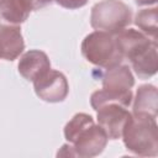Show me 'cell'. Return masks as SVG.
<instances>
[{
  "label": "cell",
  "mask_w": 158,
  "mask_h": 158,
  "mask_svg": "<svg viewBox=\"0 0 158 158\" xmlns=\"http://www.w3.org/2000/svg\"><path fill=\"white\" fill-rule=\"evenodd\" d=\"M65 138L73 143V149L77 157H95L100 154L106 143L107 135L95 125L91 116L86 114H77L64 128Z\"/></svg>",
  "instance_id": "cell-1"
},
{
  "label": "cell",
  "mask_w": 158,
  "mask_h": 158,
  "mask_svg": "<svg viewBox=\"0 0 158 158\" xmlns=\"http://www.w3.org/2000/svg\"><path fill=\"white\" fill-rule=\"evenodd\" d=\"M127 149L138 156L158 154V128L156 118L143 115H133L122 132Z\"/></svg>",
  "instance_id": "cell-2"
},
{
  "label": "cell",
  "mask_w": 158,
  "mask_h": 158,
  "mask_svg": "<svg viewBox=\"0 0 158 158\" xmlns=\"http://www.w3.org/2000/svg\"><path fill=\"white\" fill-rule=\"evenodd\" d=\"M81 52L90 63L107 69L118 65L123 59L115 37L105 31L88 35L81 43Z\"/></svg>",
  "instance_id": "cell-3"
},
{
  "label": "cell",
  "mask_w": 158,
  "mask_h": 158,
  "mask_svg": "<svg viewBox=\"0 0 158 158\" xmlns=\"http://www.w3.org/2000/svg\"><path fill=\"white\" fill-rule=\"evenodd\" d=\"M132 20L131 9L120 0H104L91 10L90 22L98 31L117 33L130 25Z\"/></svg>",
  "instance_id": "cell-4"
},
{
  "label": "cell",
  "mask_w": 158,
  "mask_h": 158,
  "mask_svg": "<svg viewBox=\"0 0 158 158\" xmlns=\"http://www.w3.org/2000/svg\"><path fill=\"white\" fill-rule=\"evenodd\" d=\"M98 111L99 126L105 131L109 138L116 139L122 137V132L131 118V114L118 104H106Z\"/></svg>",
  "instance_id": "cell-5"
},
{
  "label": "cell",
  "mask_w": 158,
  "mask_h": 158,
  "mask_svg": "<svg viewBox=\"0 0 158 158\" xmlns=\"http://www.w3.org/2000/svg\"><path fill=\"white\" fill-rule=\"evenodd\" d=\"M33 85L37 96L49 102H58L64 100L69 89L65 77L62 73L51 69L44 75L35 80Z\"/></svg>",
  "instance_id": "cell-6"
},
{
  "label": "cell",
  "mask_w": 158,
  "mask_h": 158,
  "mask_svg": "<svg viewBox=\"0 0 158 158\" xmlns=\"http://www.w3.org/2000/svg\"><path fill=\"white\" fill-rule=\"evenodd\" d=\"M25 43L20 27L0 16V58L14 60L23 51Z\"/></svg>",
  "instance_id": "cell-7"
},
{
  "label": "cell",
  "mask_w": 158,
  "mask_h": 158,
  "mask_svg": "<svg viewBox=\"0 0 158 158\" xmlns=\"http://www.w3.org/2000/svg\"><path fill=\"white\" fill-rule=\"evenodd\" d=\"M115 40L122 57H127L130 60L156 43V41L149 40L147 36L133 28H123L118 31L115 36Z\"/></svg>",
  "instance_id": "cell-8"
},
{
  "label": "cell",
  "mask_w": 158,
  "mask_h": 158,
  "mask_svg": "<svg viewBox=\"0 0 158 158\" xmlns=\"http://www.w3.org/2000/svg\"><path fill=\"white\" fill-rule=\"evenodd\" d=\"M51 69V63L44 52L41 51H28L26 52L19 62L20 74L31 81L37 80L44 75Z\"/></svg>",
  "instance_id": "cell-9"
},
{
  "label": "cell",
  "mask_w": 158,
  "mask_h": 158,
  "mask_svg": "<svg viewBox=\"0 0 158 158\" xmlns=\"http://www.w3.org/2000/svg\"><path fill=\"white\" fill-rule=\"evenodd\" d=\"M135 80L132 77V73L128 67L126 65H115L112 68H109L102 78V85L105 90L123 94L131 91V88L133 86Z\"/></svg>",
  "instance_id": "cell-10"
},
{
  "label": "cell",
  "mask_w": 158,
  "mask_h": 158,
  "mask_svg": "<svg viewBox=\"0 0 158 158\" xmlns=\"http://www.w3.org/2000/svg\"><path fill=\"white\" fill-rule=\"evenodd\" d=\"M158 109V93L153 85H142L137 90V95L133 104V115L157 116Z\"/></svg>",
  "instance_id": "cell-11"
},
{
  "label": "cell",
  "mask_w": 158,
  "mask_h": 158,
  "mask_svg": "<svg viewBox=\"0 0 158 158\" xmlns=\"http://www.w3.org/2000/svg\"><path fill=\"white\" fill-rule=\"evenodd\" d=\"M132 67L136 72V74L143 79L152 77L156 74L158 64H157V43H153L149 46L146 51H143L141 54L135 57L132 60Z\"/></svg>",
  "instance_id": "cell-12"
},
{
  "label": "cell",
  "mask_w": 158,
  "mask_h": 158,
  "mask_svg": "<svg viewBox=\"0 0 158 158\" xmlns=\"http://www.w3.org/2000/svg\"><path fill=\"white\" fill-rule=\"evenodd\" d=\"M25 0H0V16L14 25L23 22L30 14Z\"/></svg>",
  "instance_id": "cell-13"
},
{
  "label": "cell",
  "mask_w": 158,
  "mask_h": 158,
  "mask_svg": "<svg viewBox=\"0 0 158 158\" xmlns=\"http://www.w3.org/2000/svg\"><path fill=\"white\" fill-rule=\"evenodd\" d=\"M131 101H132V91L117 94V93H112V91H109L105 89L95 91L91 95V100H90L94 110H98L106 104H118V105L126 107L131 104Z\"/></svg>",
  "instance_id": "cell-14"
},
{
  "label": "cell",
  "mask_w": 158,
  "mask_h": 158,
  "mask_svg": "<svg viewBox=\"0 0 158 158\" xmlns=\"http://www.w3.org/2000/svg\"><path fill=\"white\" fill-rule=\"evenodd\" d=\"M135 23L148 36L152 37L153 41H157V7L143 9L136 15Z\"/></svg>",
  "instance_id": "cell-15"
},
{
  "label": "cell",
  "mask_w": 158,
  "mask_h": 158,
  "mask_svg": "<svg viewBox=\"0 0 158 158\" xmlns=\"http://www.w3.org/2000/svg\"><path fill=\"white\" fill-rule=\"evenodd\" d=\"M59 5L67 9H78L86 4L88 0H56Z\"/></svg>",
  "instance_id": "cell-16"
},
{
  "label": "cell",
  "mask_w": 158,
  "mask_h": 158,
  "mask_svg": "<svg viewBox=\"0 0 158 158\" xmlns=\"http://www.w3.org/2000/svg\"><path fill=\"white\" fill-rule=\"evenodd\" d=\"M25 2L28 6L30 11H32V10H38V9L44 7L46 5L51 4L52 0H25Z\"/></svg>",
  "instance_id": "cell-17"
},
{
  "label": "cell",
  "mask_w": 158,
  "mask_h": 158,
  "mask_svg": "<svg viewBox=\"0 0 158 158\" xmlns=\"http://www.w3.org/2000/svg\"><path fill=\"white\" fill-rule=\"evenodd\" d=\"M58 156L59 157H77L75 156V152H74V149H73V147L72 146H69V144H64L63 147H62V149L58 152Z\"/></svg>",
  "instance_id": "cell-18"
},
{
  "label": "cell",
  "mask_w": 158,
  "mask_h": 158,
  "mask_svg": "<svg viewBox=\"0 0 158 158\" xmlns=\"http://www.w3.org/2000/svg\"><path fill=\"white\" fill-rule=\"evenodd\" d=\"M157 0H136V2L138 5H149V4H154Z\"/></svg>",
  "instance_id": "cell-19"
}]
</instances>
